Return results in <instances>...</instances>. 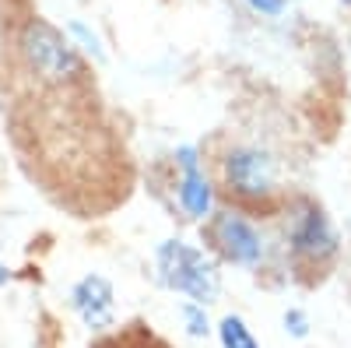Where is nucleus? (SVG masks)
Returning <instances> with one entry per match:
<instances>
[{
    "label": "nucleus",
    "instance_id": "obj_3",
    "mask_svg": "<svg viewBox=\"0 0 351 348\" xmlns=\"http://www.w3.org/2000/svg\"><path fill=\"white\" fill-rule=\"evenodd\" d=\"M18 53L25 60V71L46 89L71 92L88 81V60L81 56L77 43L67 36V28H56L39 14L21 25Z\"/></svg>",
    "mask_w": 351,
    "mask_h": 348
},
{
    "label": "nucleus",
    "instance_id": "obj_8",
    "mask_svg": "<svg viewBox=\"0 0 351 348\" xmlns=\"http://www.w3.org/2000/svg\"><path fill=\"white\" fill-rule=\"evenodd\" d=\"M215 334H218L221 348H260L253 327L243 321L239 313H225L221 321H218V327H215Z\"/></svg>",
    "mask_w": 351,
    "mask_h": 348
},
{
    "label": "nucleus",
    "instance_id": "obj_9",
    "mask_svg": "<svg viewBox=\"0 0 351 348\" xmlns=\"http://www.w3.org/2000/svg\"><path fill=\"white\" fill-rule=\"evenodd\" d=\"M180 316H183V327L190 338H208L211 334V316H208V306L204 303H193V299H183L180 303Z\"/></svg>",
    "mask_w": 351,
    "mask_h": 348
},
{
    "label": "nucleus",
    "instance_id": "obj_14",
    "mask_svg": "<svg viewBox=\"0 0 351 348\" xmlns=\"http://www.w3.org/2000/svg\"><path fill=\"white\" fill-rule=\"evenodd\" d=\"M11 281V271H8V264H4V260H0V288H4Z\"/></svg>",
    "mask_w": 351,
    "mask_h": 348
},
{
    "label": "nucleus",
    "instance_id": "obj_5",
    "mask_svg": "<svg viewBox=\"0 0 351 348\" xmlns=\"http://www.w3.org/2000/svg\"><path fill=\"white\" fill-rule=\"evenodd\" d=\"M204 243L221 260V264L256 271L267 257V240H263L260 225L243 211V208H218L204 222Z\"/></svg>",
    "mask_w": 351,
    "mask_h": 348
},
{
    "label": "nucleus",
    "instance_id": "obj_2",
    "mask_svg": "<svg viewBox=\"0 0 351 348\" xmlns=\"http://www.w3.org/2000/svg\"><path fill=\"white\" fill-rule=\"evenodd\" d=\"M218 187L232 208L246 215H274L285 208L281 200V169L271 148L253 141L228 144L218 159Z\"/></svg>",
    "mask_w": 351,
    "mask_h": 348
},
{
    "label": "nucleus",
    "instance_id": "obj_12",
    "mask_svg": "<svg viewBox=\"0 0 351 348\" xmlns=\"http://www.w3.org/2000/svg\"><path fill=\"white\" fill-rule=\"evenodd\" d=\"M281 324H285V334L288 338H295V341L309 338V313L299 310V306H288L285 316H281Z\"/></svg>",
    "mask_w": 351,
    "mask_h": 348
},
{
    "label": "nucleus",
    "instance_id": "obj_6",
    "mask_svg": "<svg viewBox=\"0 0 351 348\" xmlns=\"http://www.w3.org/2000/svg\"><path fill=\"white\" fill-rule=\"evenodd\" d=\"M172 165H176V180H172L176 205H180V211L190 222L204 225L218 211V190L208 176V169H204L200 148L197 144H180V148L172 152Z\"/></svg>",
    "mask_w": 351,
    "mask_h": 348
},
{
    "label": "nucleus",
    "instance_id": "obj_13",
    "mask_svg": "<svg viewBox=\"0 0 351 348\" xmlns=\"http://www.w3.org/2000/svg\"><path fill=\"white\" fill-rule=\"evenodd\" d=\"M243 4H246L256 18H281L285 8H288V0H243Z\"/></svg>",
    "mask_w": 351,
    "mask_h": 348
},
{
    "label": "nucleus",
    "instance_id": "obj_7",
    "mask_svg": "<svg viewBox=\"0 0 351 348\" xmlns=\"http://www.w3.org/2000/svg\"><path fill=\"white\" fill-rule=\"evenodd\" d=\"M112 306H116V288L106 275H84L71 285V310L81 316L84 327L92 331L112 327Z\"/></svg>",
    "mask_w": 351,
    "mask_h": 348
},
{
    "label": "nucleus",
    "instance_id": "obj_4",
    "mask_svg": "<svg viewBox=\"0 0 351 348\" xmlns=\"http://www.w3.org/2000/svg\"><path fill=\"white\" fill-rule=\"evenodd\" d=\"M155 275L169 292L211 306L221 292L218 257L208 246H193L186 240H162L155 246Z\"/></svg>",
    "mask_w": 351,
    "mask_h": 348
},
{
    "label": "nucleus",
    "instance_id": "obj_11",
    "mask_svg": "<svg viewBox=\"0 0 351 348\" xmlns=\"http://www.w3.org/2000/svg\"><path fill=\"white\" fill-rule=\"evenodd\" d=\"M92 348H165V345L144 331H123V334H109V338L95 341Z\"/></svg>",
    "mask_w": 351,
    "mask_h": 348
},
{
    "label": "nucleus",
    "instance_id": "obj_1",
    "mask_svg": "<svg viewBox=\"0 0 351 348\" xmlns=\"http://www.w3.org/2000/svg\"><path fill=\"white\" fill-rule=\"evenodd\" d=\"M281 215H285V253H288L291 275L302 285L324 281L341 257V232L334 218L313 197L285 200Z\"/></svg>",
    "mask_w": 351,
    "mask_h": 348
},
{
    "label": "nucleus",
    "instance_id": "obj_10",
    "mask_svg": "<svg viewBox=\"0 0 351 348\" xmlns=\"http://www.w3.org/2000/svg\"><path fill=\"white\" fill-rule=\"evenodd\" d=\"M67 36L77 43V49H84L92 60H106V46H102V39H99V32H92L81 18H71L67 21Z\"/></svg>",
    "mask_w": 351,
    "mask_h": 348
}]
</instances>
